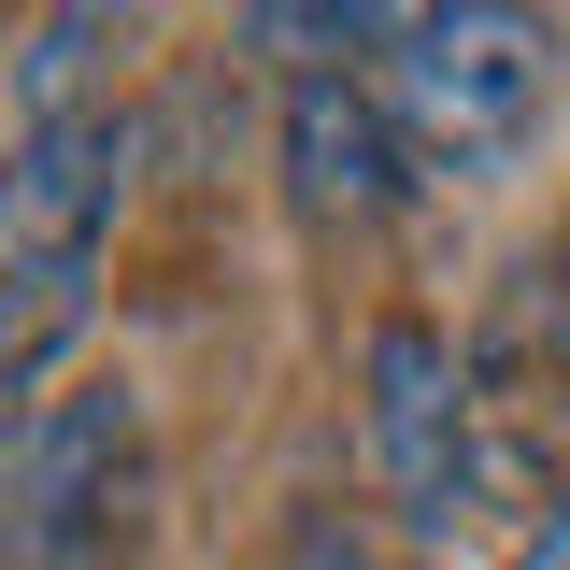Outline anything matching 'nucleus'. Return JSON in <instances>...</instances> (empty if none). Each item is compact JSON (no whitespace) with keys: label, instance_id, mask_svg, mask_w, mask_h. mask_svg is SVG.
Masks as SVG:
<instances>
[{"label":"nucleus","instance_id":"nucleus-4","mask_svg":"<svg viewBox=\"0 0 570 570\" xmlns=\"http://www.w3.org/2000/svg\"><path fill=\"white\" fill-rule=\"evenodd\" d=\"M285 186H299L314 228H385V214L414 200V142L385 115V86L299 71V86H285Z\"/></svg>","mask_w":570,"mask_h":570},{"label":"nucleus","instance_id":"nucleus-5","mask_svg":"<svg viewBox=\"0 0 570 570\" xmlns=\"http://www.w3.org/2000/svg\"><path fill=\"white\" fill-rule=\"evenodd\" d=\"M100 471L129 485V400H58V414H29V442H14V513H29V557H71V542H100V528H115Z\"/></svg>","mask_w":570,"mask_h":570},{"label":"nucleus","instance_id":"nucleus-3","mask_svg":"<svg viewBox=\"0 0 570 570\" xmlns=\"http://www.w3.org/2000/svg\"><path fill=\"white\" fill-rule=\"evenodd\" d=\"M356 442H371V485L400 528H456L471 513V356L442 343L428 314H385L356 343Z\"/></svg>","mask_w":570,"mask_h":570},{"label":"nucleus","instance_id":"nucleus-7","mask_svg":"<svg viewBox=\"0 0 570 570\" xmlns=\"http://www.w3.org/2000/svg\"><path fill=\"white\" fill-rule=\"evenodd\" d=\"M499 570H570V499H557V513H542V528H528V542H513Z\"/></svg>","mask_w":570,"mask_h":570},{"label":"nucleus","instance_id":"nucleus-8","mask_svg":"<svg viewBox=\"0 0 570 570\" xmlns=\"http://www.w3.org/2000/svg\"><path fill=\"white\" fill-rule=\"evenodd\" d=\"M557 343H570V257H557Z\"/></svg>","mask_w":570,"mask_h":570},{"label":"nucleus","instance_id":"nucleus-1","mask_svg":"<svg viewBox=\"0 0 570 570\" xmlns=\"http://www.w3.org/2000/svg\"><path fill=\"white\" fill-rule=\"evenodd\" d=\"M115 200H129V115H115V100L14 129V157H0V442H29L43 371H58V356L86 343V314H100Z\"/></svg>","mask_w":570,"mask_h":570},{"label":"nucleus","instance_id":"nucleus-2","mask_svg":"<svg viewBox=\"0 0 570 570\" xmlns=\"http://www.w3.org/2000/svg\"><path fill=\"white\" fill-rule=\"evenodd\" d=\"M542 14L513 0H442V14H400L385 29V115L414 142V171H499L528 115H542Z\"/></svg>","mask_w":570,"mask_h":570},{"label":"nucleus","instance_id":"nucleus-6","mask_svg":"<svg viewBox=\"0 0 570 570\" xmlns=\"http://www.w3.org/2000/svg\"><path fill=\"white\" fill-rule=\"evenodd\" d=\"M272 570H371V542H356L343 513H314V528H285V557Z\"/></svg>","mask_w":570,"mask_h":570}]
</instances>
